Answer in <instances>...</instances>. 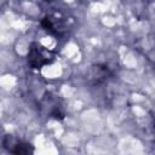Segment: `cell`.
I'll use <instances>...</instances> for the list:
<instances>
[{"mask_svg":"<svg viewBox=\"0 0 155 155\" xmlns=\"http://www.w3.org/2000/svg\"><path fill=\"white\" fill-rule=\"evenodd\" d=\"M53 58L50 56V54H45L42 52V50L40 48V46H35L33 45L30 51H29V54H28V61H29V64L33 67V68H41L42 65L45 64H48L51 63Z\"/></svg>","mask_w":155,"mask_h":155,"instance_id":"obj_1","label":"cell"}]
</instances>
